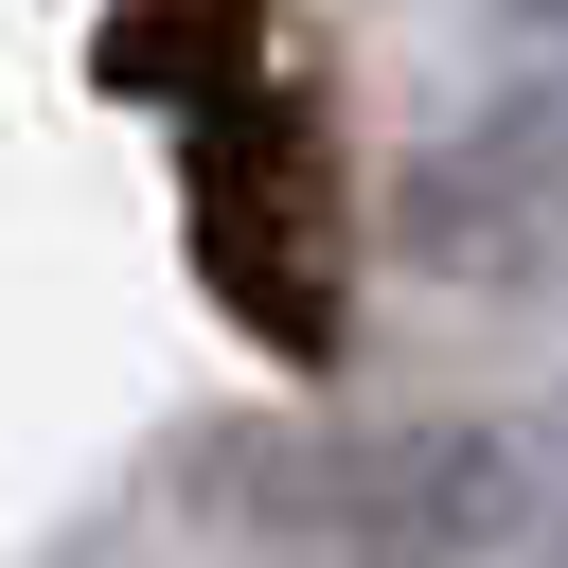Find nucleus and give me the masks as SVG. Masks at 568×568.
I'll list each match as a JSON object with an SVG mask.
<instances>
[{
  "label": "nucleus",
  "instance_id": "nucleus-3",
  "mask_svg": "<svg viewBox=\"0 0 568 568\" xmlns=\"http://www.w3.org/2000/svg\"><path fill=\"white\" fill-rule=\"evenodd\" d=\"M373 248L426 284H550L568 266V71H515L462 124H426L373 195Z\"/></svg>",
  "mask_w": 568,
  "mask_h": 568
},
{
  "label": "nucleus",
  "instance_id": "nucleus-6",
  "mask_svg": "<svg viewBox=\"0 0 568 568\" xmlns=\"http://www.w3.org/2000/svg\"><path fill=\"white\" fill-rule=\"evenodd\" d=\"M515 18H568V0H515Z\"/></svg>",
  "mask_w": 568,
  "mask_h": 568
},
{
  "label": "nucleus",
  "instance_id": "nucleus-4",
  "mask_svg": "<svg viewBox=\"0 0 568 568\" xmlns=\"http://www.w3.org/2000/svg\"><path fill=\"white\" fill-rule=\"evenodd\" d=\"M106 89H160V106L266 89V71H248V0H124V18H106Z\"/></svg>",
  "mask_w": 568,
  "mask_h": 568
},
{
  "label": "nucleus",
  "instance_id": "nucleus-5",
  "mask_svg": "<svg viewBox=\"0 0 568 568\" xmlns=\"http://www.w3.org/2000/svg\"><path fill=\"white\" fill-rule=\"evenodd\" d=\"M497 568H568V497H550V515H532V532H515Z\"/></svg>",
  "mask_w": 568,
  "mask_h": 568
},
{
  "label": "nucleus",
  "instance_id": "nucleus-1",
  "mask_svg": "<svg viewBox=\"0 0 568 568\" xmlns=\"http://www.w3.org/2000/svg\"><path fill=\"white\" fill-rule=\"evenodd\" d=\"M195 497L248 550H302V568H462V550L532 532L515 444L462 426V408H426V426H213Z\"/></svg>",
  "mask_w": 568,
  "mask_h": 568
},
{
  "label": "nucleus",
  "instance_id": "nucleus-2",
  "mask_svg": "<svg viewBox=\"0 0 568 568\" xmlns=\"http://www.w3.org/2000/svg\"><path fill=\"white\" fill-rule=\"evenodd\" d=\"M195 284L266 337V355H337V284H355V213L302 142V106L231 89L195 106Z\"/></svg>",
  "mask_w": 568,
  "mask_h": 568
}]
</instances>
